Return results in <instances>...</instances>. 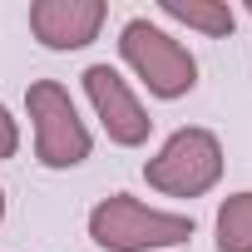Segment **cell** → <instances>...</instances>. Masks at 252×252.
I'll return each instance as SVG.
<instances>
[{"label":"cell","mask_w":252,"mask_h":252,"mask_svg":"<svg viewBox=\"0 0 252 252\" xmlns=\"http://www.w3.org/2000/svg\"><path fill=\"white\" fill-rule=\"evenodd\" d=\"M218 252H252V193H232L218 208Z\"/></svg>","instance_id":"obj_8"},{"label":"cell","mask_w":252,"mask_h":252,"mask_svg":"<svg viewBox=\"0 0 252 252\" xmlns=\"http://www.w3.org/2000/svg\"><path fill=\"white\" fill-rule=\"evenodd\" d=\"M84 89H89V104H94V114L104 119V134H109L114 144L139 149V144L149 139L154 119H149L144 104L129 94V84L119 79V69H109V64H89V69H84Z\"/></svg>","instance_id":"obj_5"},{"label":"cell","mask_w":252,"mask_h":252,"mask_svg":"<svg viewBox=\"0 0 252 252\" xmlns=\"http://www.w3.org/2000/svg\"><path fill=\"white\" fill-rule=\"evenodd\" d=\"M15 149H20V129H15L10 109L0 104V158H15Z\"/></svg>","instance_id":"obj_9"},{"label":"cell","mask_w":252,"mask_h":252,"mask_svg":"<svg viewBox=\"0 0 252 252\" xmlns=\"http://www.w3.org/2000/svg\"><path fill=\"white\" fill-rule=\"evenodd\" d=\"M247 15H252V0H247Z\"/></svg>","instance_id":"obj_11"},{"label":"cell","mask_w":252,"mask_h":252,"mask_svg":"<svg viewBox=\"0 0 252 252\" xmlns=\"http://www.w3.org/2000/svg\"><path fill=\"white\" fill-rule=\"evenodd\" d=\"M168 20H183L203 35H232V10L222 5V0H163L158 5Z\"/></svg>","instance_id":"obj_7"},{"label":"cell","mask_w":252,"mask_h":252,"mask_svg":"<svg viewBox=\"0 0 252 252\" xmlns=\"http://www.w3.org/2000/svg\"><path fill=\"white\" fill-rule=\"evenodd\" d=\"M104 15H109L104 0H35L30 30L45 50H84L99 35Z\"/></svg>","instance_id":"obj_6"},{"label":"cell","mask_w":252,"mask_h":252,"mask_svg":"<svg viewBox=\"0 0 252 252\" xmlns=\"http://www.w3.org/2000/svg\"><path fill=\"white\" fill-rule=\"evenodd\" d=\"M119 55L149 84V94H158V99H178V94H188L198 84L193 55L173 35H163L158 25H149V20H129L119 30Z\"/></svg>","instance_id":"obj_3"},{"label":"cell","mask_w":252,"mask_h":252,"mask_svg":"<svg viewBox=\"0 0 252 252\" xmlns=\"http://www.w3.org/2000/svg\"><path fill=\"white\" fill-rule=\"evenodd\" d=\"M30 119H35V158L45 168H74L89 158V129L74 114V99L55 79H35L25 89Z\"/></svg>","instance_id":"obj_4"},{"label":"cell","mask_w":252,"mask_h":252,"mask_svg":"<svg viewBox=\"0 0 252 252\" xmlns=\"http://www.w3.org/2000/svg\"><path fill=\"white\" fill-rule=\"evenodd\" d=\"M0 218H5V193H0Z\"/></svg>","instance_id":"obj_10"},{"label":"cell","mask_w":252,"mask_h":252,"mask_svg":"<svg viewBox=\"0 0 252 252\" xmlns=\"http://www.w3.org/2000/svg\"><path fill=\"white\" fill-rule=\"evenodd\" d=\"M149 188L168 198H198L222 178V144L208 129H178L149 163H144Z\"/></svg>","instance_id":"obj_2"},{"label":"cell","mask_w":252,"mask_h":252,"mask_svg":"<svg viewBox=\"0 0 252 252\" xmlns=\"http://www.w3.org/2000/svg\"><path fill=\"white\" fill-rule=\"evenodd\" d=\"M89 237L109 252H144V247H178L193 237V218L183 213H158L144 208L129 193H114L104 203H94L89 213Z\"/></svg>","instance_id":"obj_1"}]
</instances>
